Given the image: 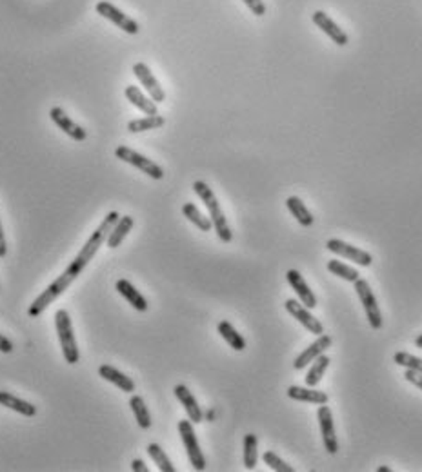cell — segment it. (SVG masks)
I'll use <instances>...</instances> for the list:
<instances>
[{
  "label": "cell",
  "mask_w": 422,
  "mask_h": 472,
  "mask_svg": "<svg viewBox=\"0 0 422 472\" xmlns=\"http://www.w3.org/2000/svg\"><path fill=\"white\" fill-rule=\"evenodd\" d=\"M119 218L120 214L117 213V211H111V213L106 214V218L102 220L101 225L95 229V232L89 236V240L86 242V245L80 249V253L77 254L75 260L66 267V271L62 273L53 284H49V287L46 289V291H42L35 302L31 303L30 309H27V315H30L31 318H37V316L42 315V313H44V310L48 309L62 293H64V291H68V287L77 280V276H79L80 273L86 269V266L95 258V254L98 253L102 244L108 240V236H110V232L113 231L115 223L119 222Z\"/></svg>",
  "instance_id": "obj_1"
},
{
  "label": "cell",
  "mask_w": 422,
  "mask_h": 472,
  "mask_svg": "<svg viewBox=\"0 0 422 472\" xmlns=\"http://www.w3.org/2000/svg\"><path fill=\"white\" fill-rule=\"evenodd\" d=\"M193 191L197 192V197L204 202V206H206L207 211H210L211 223H213V228H215V232L220 238V242L229 244V242L234 240V232L229 229L228 220H226L224 213L220 209V204L219 200H217L215 192L211 191L210 185H207L206 182H203V180H197V182H195Z\"/></svg>",
  "instance_id": "obj_2"
},
{
  "label": "cell",
  "mask_w": 422,
  "mask_h": 472,
  "mask_svg": "<svg viewBox=\"0 0 422 472\" xmlns=\"http://www.w3.org/2000/svg\"><path fill=\"white\" fill-rule=\"evenodd\" d=\"M55 325H57L58 340H60L62 354H64V360H66L70 365H75L79 362L80 354L79 347H77L75 334H73V325H71L70 313L66 309H58L55 313Z\"/></svg>",
  "instance_id": "obj_3"
},
{
  "label": "cell",
  "mask_w": 422,
  "mask_h": 472,
  "mask_svg": "<svg viewBox=\"0 0 422 472\" xmlns=\"http://www.w3.org/2000/svg\"><path fill=\"white\" fill-rule=\"evenodd\" d=\"M115 157L119 158V160H122V162L132 164V166L136 167V169H141L142 173L150 176V178L153 180L164 178L162 167L158 166V164H155L153 160H150V158H146L144 155L133 151V149L128 148V145H120V148L115 149Z\"/></svg>",
  "instance_id": "obj_4"
},
{
  "label": "cell",
  "mask_w": 422,
  "mask_h": 472,
  "mask_svg": "<svg viewBox=\"0 0 422 472\" xmlns=\"http://www.w3.org/2000/svg\"><path fill=\"white\" fill-rule=\"evenodd\" d=\"M355 291L359 294V298H361V303L366 310V318H368L369 327L373 329V331H381L384 325L383 315H381V307H378L377 298H375L369 284L366 280H362V278H359L355 282Z\"/></svg>",
  "instance_id": "obj_5"
},
{
  "label": "cell",
  "mask_w": 422,
  "mask_h": 472,
  "mask_svg": "<svg viewBox=\"0 0 422 472\" xmlns=\"http://www.w3.org/2000/svg\"><path fill=\"white\" fill-rule=\"evenodd\" d=\"M179 433H181L182 443L186 447V452H188L189 464L195 471H204L206 468V458H204L200 445L197 442V434H195L193 421L191 420H182L179 421Z\"/></svg>",
  "instance_id": "obj_6"
},
{
  "label": "cell",
  "mask_w": 422,
  "mask_h": 472,
  "mask_svg": "<svg viewBox=\"0 0 422 472\" xmlns=\"http://www.w3.org/2000/svg\"><path fill=\"white\" fill-rule=\"evenodd\" d=\"M326 247H328V251L337 254V256H343V258L350 260V262H355L357 266L369 267L373 263L371 254L366 253L364 249H359L355 245H350L343 240H337V238H331V240L326 242Z\"/></svg>",
  "instance_id": "obj_7"
},
{
  "label": "cell",
  "mask_w": 422,
  "mask_h": 472,
  "mask_svg": "<svg viewBox=\"0 0 422 472\" xmlns=\"http://www.w3.org/2000/svg\"><path fill=\"white\" fill-rule=\"evenodd\" d=\"M316 418H319V427H321L322 442H324L326 450H328L330 454H337V450H339V442H337L333 414H331L330 407H326V403L319 407V411H316Z\"/></svg>",
  "instance_id": "obj_8"
},
{
  "label": "cell",
  "mask_w": 422,
  "mask_h": 472,
  "mask_svg": "<svg viewBox=\"0 0 422 472\" xmlns=\"http://www.w3.org/2000/svg\"><path fill=\"white\" fill-rule=\"evenodd\" d=\"M95 9H97V13L101 15V17L108 18L110 22H113L115 26H119L120 29L129 33V35H136V33L141 31L139 24H136L133 18H129L128 15H124L119 8H115V6L110 4V2H98Z\"/></svg>",
  "instance_id": "obj_9"
},
{
  "label": "cell",
  "mask_w": 422,
  "mask_h": 472,
  "mask_svg": "<svg viewBox=\"0 0 422 472\" xmlns=\"http://www.w3.org/2000/svg\"><path fill=\"white\" fill-rule=\"evenodd\" d=\"M133 73H135V77L139 79V82L142 84V88H146V91L150 93L151 100H153L155 104H160V102L166 100V93H164V89L160 88L158 80L155 79V74L151 73V70L146 66L144 62H136L135 66H133Z\"/></svg>",
  "instance_id": "obj_10"
},
{
  "label": "cell",
  "mask_w": 422,
  "mask_h": 472,
  "mask_svg": "<svg viewBox=\"0 0 422 472\" xmlns=\"http://www.w3.org/2000/svg\"><path fill=\"white\" fill-rule=\"evenodd\" d=\"M286 310L293 316L297 322H299L302 327L308 329L312 334H316V336H321L322 332H324V327H322L321 320H316L315 316L309 313L308 307H304L302 303H299L297 300H288L286 302Z\"/></svg>",
  "instance_id": "obj_11"
},
{
  "label": "cell",
  "mask_w": 422,
  "mask_h": 472,
  "mask_svg": "<svg viewBox=\"0 0 422 472\" xmlns=\"http://www.w3.org/2000/svg\"><path fill=\"white\" fill-rule=\"evenodd\" d=\"M331 343H333L331 336H328V334H324V332H322L321 336L316 338V340L313 341L308 349H304L302 353H300L299 356L295 358V362H293L295 371H302L304 367H308V363H312L313 360L319 358L321 354H324V350L330 349Z\"/></svg>",
  "instance_id": "obj_12"
},
{
  "label": "cell",
  "mask_w": 422,
  "mask_h": 472,
  "mask_svg": "<svg viewBox=\"0 0 422 472\" xmlns=\"http://www.w3.org/2000/svg\"><path fill=\"white\" fill-rule=\"evenodd\" d=\"M49 118H51L53 122L57 124V126L60 127L62 131L66 133L68 136H71L73 140H77V142L86 140V136H88L86 129L80 127L79 124L73 122L64 110H60V107H53V110L49 111Z\"/></svg>",
  "instance_id": "obj_13"
},
{
  "label": "cell",
  "mask_w": 422,
  "mask_h": 472,
  "mask_svg": "<svg viewBox=\"0 0 422 472\" xmlns=\"http://www.w3.org/2000/svg\"><path fill=\"white\" fill-rule=\"evenodd\" d=\"M286 278H288V284L293 287V291L297 293V296L300 298L302 306L308 307V309H315V307H316V296L313 294L312 289L308 287V284H306V280L302 278V275H300L299 271H295V269H290V271L286 273Z\"/></svg>",
  "instance_id": "obj_14"
},
{
  "label": "cell",
  "mask_w": 422,
  "mask_h": 472,
  "mask_svg": "<svg viewBox=\"0 0 422 472\" xmlns=\"http://www.w3.org/2000/svg\"><path fill=\"white\" fill-rule=\"evenodd\" d=\"M313 22H315L316 26L321 27V29L324 31L326 35L330 37V39L333 40V42L337 46H346L347 44V35H346V33H344V31L340 29L339 26H337V22H335L333 18L328 17V15H326L324 11H315V13H313Z\"/></svg>",
  "instance_id": "obj_15"
},
{
  "label": "cell",
  "mask_w": 422,
  "mask_h": 472,
  "mask_svg": "<svg viewBox=\"0 0 422 472\" xmlns=\"http://www.w3.org/2000/svg\"><path fill=\"white\" fill-rule=\"evenodd\" d=\"M173 393H175L177 400L182 403V407H184L186 414H188V418L193 424H200L204 418L203 414V409L198 407L197 400H195V396L191 393H189V389L186 387V385H177L175 389H173Z\"/></svg>",
  "instance_id": "obj_16"
},
{
  "label": "cell",
  "mask_w": 422,
  "mask_h": 472,
  "mask_svg": "<svg viewBox=\"0 0 422 472\" xmlns=\"http://www.w3.org/2000/svg\"><path fill=\"white\" fill-rule=\"evenodd\" d=\"M98 374L101 378H104L106 381H110V383L117 385L120 391L124 393H133L135 391V381L132 378H128L124 372H120L119 369L111 367V365H101L98 367Z\"/></svg>",
  "instance_id": "obj_17"
},
{
  "label": "cell",
  "mask_w": 422,
  "mask_h": 472,
  "mask_svg": "<svg viewBox=\"0 0 422 472\" xmlns=\"http://www.w3.org/2000/svg\"><path fill=\"white\" fill-rule=\"evenodd\" d=\"M288 398L295 402H306L315 403V405H324L328 403V394L316 389H308V387H288Z\"/></svg>",
  "instance_id": "obj_18"
},
{
  "label": "cell",
  "mask_w": 422,
  "mask_h": 472,
  "mask_svg": "<svg viewBox=\"0 0 422 472\" xmlns=\"http://www.w3.org/2000/svg\"><path fill=\"white\" fill-rule=\"evenodd\" d=\"M0 405L8 407V409H11V411L18 412V414H23V416H27V418L37 414V407L33 405V403L26 402V400L17 398L15 394L6 393V391H0Z\"/></svg>",
  "instance_id": "obj_19"
},
{
  "label": "cell",
  "mask_w": 422,
  "mask_h": 472,
  "mask_svg": "<svg viewBox=\"0 0 422 472\" xmlns=\"http://www.w3.org/2000/svg\"><path fill=\"white\" fill-rule=\"evenodd\" d=\"M124 93H126V98H128V100L132 102L133 105H135L136 110H141L142 113H146L148 117L158 114L157 113V104H155L151 98H148L146 95H142V91L136 88V86H128Z\"/></svg>",
  "instance_id": "obj_20"
},
{
  "label": "cell",
  "mask_w": 422,
  "mask_h": 472,
  "mask_svg": "<svg viewBox=\"0 0 422 472\" xmlns=\"http://www.w3.org/2000/svg\"><path fill=\"white\" fill-rule=\"evenodd\" d=\"M115 287H117V291L128 300L129 306H133V309L141 310V313L148 310V302H146V298L142 296L128 280H119Z\"/></svg>",
  "instance_id": "obj_21"
},
{
  "label": "cell",
  "mask_w": 422,
  "mask_h": 472,
  "mask_svg": "<svg viewBox=\"0 0 422 472\" xmlns=\"http://www.w3.org/2000/svg\"><path fill=\"white\" fill-rule=\"evenodd\" d=\"M133 223H135L133 216H120L119 222L115 223L113 231H111L110 236H108V240H106L108 247H111V249L119 247V245L124 242V238H126V235L132 231Z\"/></svg>",
  "instance_id": "obj_22"
},
{
  "label": "cell",
  "mask_w": 422,
  "mask_h": 472,
  "mask_svg": "<svg viewBox=\"0 0 422 472\" xmlns=\"http://www.w3.org/2000/svg\"><path fill=\"white\" fill-rule=\"evenodd\" d=\"M286 206H288V209H290V213L293 214V218H297V222H299L300 225H304V228H309V225H313L315 218H313V214L309 213L308 207H306V204H304V202L300 200L299 197L288 198Z\"/></svg>",
  "instance_id": "obj_23"
},
{
  "label": "cell",
  "mask_w": 422,
  "mask_h": 472,
  "mask_svg": "<svg viewBox=\"0 0 422 472\" xmlns=\"http://www.w3.org/2000/svg\"><path fill=\"white\" fill-rule=\"evenodd\" d=\"M330 363H331V360L328 358L326 354H321L319 358L313 360L312 369H309L308 374H306V378H304V380H306V385H308V387H316V385L321 383L326 369L330 367Z\"/></svg>",
  "instance_id": "obj_24"
},
{
  "label": "cell",
  "mask_w": 422,
  "mask_h": 472,
  "mask_svg": "<svg viewBox=\"0 0 422 472\" xmlns=\"http://www.w3.org/2000/svg\"><path fill=\"white\" fill-rule=\"evenodd\" d=\"M182 214H184L186 218L193 223V225H197L200 231L210 232L211 229H213L211 218H206V216H204V214L198 211V207L195 206V204H191V202H188V204H184V206H182Z\"/></svg>",
  "instance_id": "obj_25"
},
{
  "label": "cell",
  "mask_w": 422,
  "mask_h": 472,
  "mask_svg": "<svg viewBox=\"0 0 422 472\" xmlns=\"http://www.w3.org/2000/svg\"><path fill=\"white\" fill-rule=\"evenodd\" d=\"M217 329H219V334L224 338L226 343H228L231 349H235V350L246 349V340H244V338H242L237 331H235V327L229 324V322H226V320L224 322H220Z\"/></svg>",
  "instance_id": "obj_26"
},
{
  "label": "cell",
  "mask_w": 422,
  "mask_h": 472,
  "mask_svg": "<svg viewBox=\"0 0 422 472\" xmlns=\"http://www.w3.org/2000/svg\"><path fill=\"white\" fill-rule=\"evenodd\" d=\"M166 124V118L160 117V114H153V117L139 118V120H132L128 124V131L132 133H142V131H151V129H158Z\"/></svg>",
  "instance_id": "obj_27"
},
{
  "label": "cell",
  "mask_w": 422,
  "mask_h": 472,
  "mask_svg": "<svg viewBox=\"0 0 422 472\" xmlns=\"http://www.w3.org/2000/svg\"><path fill=\"white\" fill-rule=\"evenodd\" d=\"M129 407H132L133 414H135L139 427L150 428L151 416H150V411H148V407H146L144 400H142V396H132V400H129Z\"/></svg>",
  "instance_id": "obj_28"
},
{
  "label": "cell",
  "mask_w": 422,
  "mask_h": 472,
  "mask_svg": "<svg viewBox=\"0 0 422 472\" xmlns=\"http://www.w3.org/2000/svg\"><path fill=\"white\" fill-rule=\"evenodd\" d=\"M257 445H259V440H257L255 434L250 433L244 436V467L248 471H253L257 465V459H259Z\"/></svg>",
  "instance_id": "obj_29"
},
{
  "label": "cell",
  "mask_w": 422,
  "mask_h": 472,
  "mask_svg": "<svg viewBox=\"0 0 422 472\" xmlns=\"http://www.w3.org/2000/svg\"><path fill=\"white\" fill-rule=\"evenodd\" d=\"M328 271H330L331 275L343 278V280L353 282V284L361 278V275H359L357 269H353L352 266H346V263L339 262V260H330V262H328Z\"/></svg>",
  "instance_id": "obj_30"
},
{
  "label": "cell",
  "mask_w": 422,
  "mask_h": 472,
  "mask_svg": "<svg viewBox=\"0 0 422 472\" xmlns=\"http://www.w3.org/2000/svg\"><path fill=\"white\" fill-rule=\"evenodd\" d=\"M148 454L151 456V459H153L155 464H157L158 471L162 472H175V467H173L172 459L167 458V454L162 450V447L157 445V443H151V445H148Z\"/></svg>",
  "instance_id": "obj_31"
},
{
  "label": "cell",
  "mask_w": 422,
  "mask_h": 472,
  "mask_svg": "<svg viewBox=\"0 0 422 472\" xmlns=\"http://www.w3.org/2000/svg\"><path fill=\"white\" fill-rule=\"evenodd\" d=\"M393 362H395L397 365H400V367L409 369V371L422 372V358L414 356V354L409 353H404V350L397 353L395 356H393Z\"/></svg>",
  "instance_id": "obj_32"
},
{
  "label": "cell",
  "mask_w": 422,
  "mask_h": 472,
  "mask_svg": "<svg viewBox=\"0 0 422 472\" xmlns=\"http://www.w3.org/2000/svg\"><path fill=\"white\" fill-rule=\"evenodd\" d=\"M264 464L268 465L271 471H277V472H293V467L291 465H288L284 459L279 458L275 452H271V450H268V452H264L262 456Z\"/></svg>",
  "instance_id": "obj_33"
},
{
  "label": "cell",
  "mask_w": 422,
  "mask_h": 472,
  "mask_svg": "<svg viewBox=\"0 0 422 472\" xmlns=\"http://www.w3.org/2000/svg\"><path fill=\"white\" fill-rule=\"evenodd\" d=\"M242 2L251 9V13L257 15V17L266 15V6H264L262 0H242Z\"/></svg>",
  "instance_id": "obj_34"
},
{
  "label": "cell",
  "mask_w": 422,
  "mask_h": 472,
  "mask_svg": "<svg viewBox=\"0 0 422 472\" xmlns=\"http://www.w3.org/2000/svg\"><path fill=\"white\" fill-rule=\"evenodd\" d=\"M406 380L409 381V383H414L415 387H418V389L422 391V372H417V371H406L404 374Z\"/></svg>",
  "instance_id": "obj_35"
},
{
  "label": "cell",
  "mask_w": 422,
  "mask_h": 472,
  "mask_svg": "<svg viewBox=\"0 0 422 472\" xmlns=\"http://www.w3.org/2000/svg\"><path fill=\"white\" fill-rule=\"evenodd\" d=\"M11 350H13V343H11V340H8L4 334H0V353L9 354Z\"/></svg>",
  "instance_id": "obj_36"
},
{
  "label": "cell",
  "mask_w": 422,
  "mask_h": 472,
  "mask_svg": "<svg viewBox=\"0 0 422 472\" xmlns=\"http://www.w3.org/2000/svg\"><path fill=\"white\" fill-rule=\"evenodd\" d=\"M6 254H8V244H6L4 231H2V225H0V258H4Z\"/></svg>",
  "instance_id": "obj_37"
},
{
  "label": "cell",
  "mask_w": 422,
  "mask_h": 472,
  "mask_svg": "<svg viewBox=\"0 0 422 472\" xmlns=\"http://www.w3.org/2000/svg\"><path fill=\"white\" fill-rule=\"evenodd\" d=\"M132 471L133 472H148L150 468L146 467V464L142 461V459H133L132 461Z\"/></svg>",
  "instance_id": "obj_38"
},
{
  "label": "cell",
  "mask_w": 422,
  "mask_h": 472,
  "mask_svg": "<svg viewBox=\"0 0 422 472\" xmlns=\"http://www.w3.org/2000/svg\"><path fill=\"white\" fill-rule=\"evenodd\" d=\"M415 347H417V349H422V334L415 338Z\"/></svg>",
  "instance_id": "obj_39"
},
{
  "label": "cell",
  "mask_w": 422,
  "mask_h": 472,
  "mask_svg": "<svg viewBox=\"0 0 422 472\" xmlns=\"http://www.w3.org/2000/svg\"><path fill=\"white\" fill-rule=\"evenodd\" d=\"M377 472H392V468H390V467H378Z\"/></svg>",
  "instance_id": "obj_40"
}]
</instances>
